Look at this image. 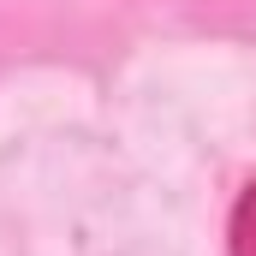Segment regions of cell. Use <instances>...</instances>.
<instances>
[{
  "label": "cell",
  "mask_w": 256,
  "mask_h": 256,
  "mask_svg": "<svg viewBox=\"0 0 256 256\" xmlns=\"http://www.w3.org/2000/svg\"><path fill=\"white\" fill-rule=\"evenodd\" d=\"M220 250H226V256H256V179H250L238 196H232V208H226Z\"/></svg>",
  "instance_id": "cell-1"
}]
</instances>
